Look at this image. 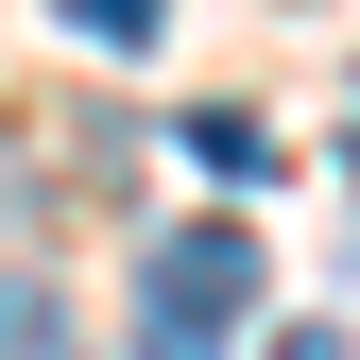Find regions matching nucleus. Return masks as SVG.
Instances as JSON below:
<instances>
[{"instance_id": "1", "label": "nucleus", "mask_w": 360, "mask_h": 360, "mask_svg": "<svg viewBox=\"0 0 360 360\" xmlns=\"http://www.w3.org/2000/svg\"><path fill=\"white\" fill-rule=\"evenodd\" d=\"M275 292V257H257V223L240 206H189L172 240L138 257V343H172V360H206V343H240V309Z\"/></svg>"}, {"instance_id": "2", "label": "nucleus", "mask_w": 360, "mask_h": 360, "mask_svg": "<svg viewBox=\"0 0 360 360\" xmlns=\"http://www.w3.org/2000/svg\"><path fill=\"white\" fill-rule=\"evenodd\" d=\"M69 18L103 34V52H155V18H172V0H69Z\"/></svg>"}, {"instance_id": "3", "label": "nucleus", "mask_w": 360, "mask_h": 360, "mask_svg": "<svg viewBox=\"0 0 360 360\" xmlns=\"http://www.w3.org/2000/svg\"><path fill=\"white\" fill-rule=\"evenodd\" d=\"M69 309H52V275H0V343H52Z\"/></svg>"}]
</instances>
